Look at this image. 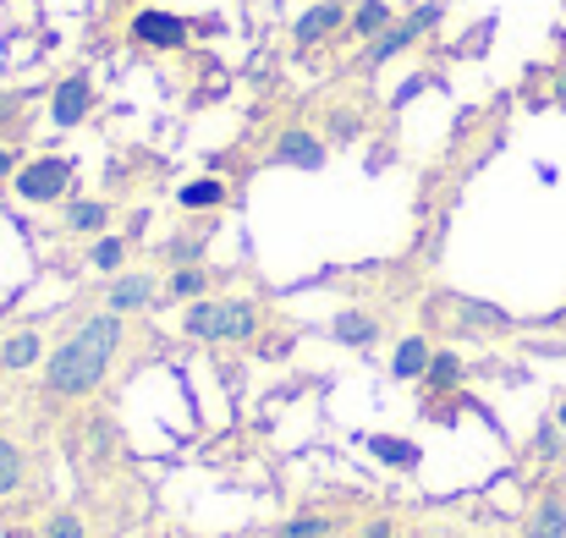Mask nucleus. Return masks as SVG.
<instances>
[{
  "label": "nucleus",
  "instance_id": "obj_10",
  "mask_svg": "<svg viewBox=\"0 0 566 538\" xmlns=\"http://www.w3.org/2000/svg\"><path fill=\"white\" fill-rule=\"evenodd\" d=\"M331 336H336L342 347H358V352H364V347L379 341V319L364 314V308H342V314L331 319Z\"/></svg>",
  "mask_w": 566,
  "mask_h": 538
},
{
  "label": "nucleus",
  "instance_id": "obj_30",
  "mask_svg": "<svg viewBox=\"0 0 566 538\" xmlns=\"http://www.w3.org/2000/svg\"><path fill=\"white\" fill-rule=\"evenodd\" d=\"M22 171V160H17V149H0V177H17Z\"/></svg>",
  "mask_w": 566,
  "mask_h": 538
},
{
  "label": "nucleus",
  "instance_id": "obj_18",
  "mask_svg": "<svg viewBox=\"0 0 566 538\" xmlns=\"http://www.w3.org/2000/svg\"><path fill=\"white\" fill-rule=\"evenodd\" d=\"M259 336V303L226 297V341H253Z\"/></svg>",
  "mask_w": 566,
  "mask_h": 538
},
{
  "label": "nucleus",
  "instance_id": "obj_36",
  "mask_svg": "<svg viewBox=\"0 0 566 538\" xmlns=\"http://www.w3.org/2000/svg\"><path fill=\"white\" fill-rule=\"evenodd\" d=\"M242 6H248V0H242Z\"/></svg>",
  "mask_w": 566,
  "mask_h": 538
},
{
  "label": "nucleus",
  "instance_id": "obj_22",
  "mask_svg": "<svg viewBox=\"0 0 566 538\" xmlns=\"http://www.w3.org/2000/svg\"><path fill=\"white\" fill-rule=\"evenodd\" d=\"M523 538H566V500L562 495H551V500L534 511V523H528Z\"/></svg>",
  "mask_w": 566,
  "mask_h": 538
},
{
  "label": "nucleus",
  "instance_id": "obj_8",
  "mask_svg": "<svg viewBox=\"0 0 566 538\" xmlns=\"http://www.w3.org/2000/svg\"><path fill=\"white\" fill-rule=\"evenodd\" d=\"M182 336L188 341H226V297H198V303H188Z\"/></svg>",
  "mask_w": 566,
  "mask_h": 538
},
{
  "label": "nucleus",
  "instance_id": "obj_34",
  "mask_svg": "<svg viewBox=\"0 0 566 538\" xmlns=\"http://www.w3.org/2000/svg\"><path fill=\"white\" fill-rule=\"evenodd\" d=\"M6 538H28V534H6Z\"/></svg>",
  "mask_w": 566,
  "mask_h": 538
},
{
  "label": "nucleus",
  "instance_id": "obj_17",
  "mask_svg": "<svg viewBox=\"0 0 566 538\" xmlns=\"http://www.w3.org/2000/svg\"><path fill=\"white\" fill-rule=\"evenodd\" d=\"M429 358H434L429 341H423V336H407V341L396 347V358H390V373H396V379H423V373H429Z\"/></svg>",
  "mask_w": 566,
  "mask_h": 538
},
{
  "label": "nucleus",
  "instance_id": "obj_23",
  "mask_svg": "<svg viewBox=\"0 0 566 538\" xmlns=\"http://www.w3.org/2000/svg\"><path fill=\"white\" fill-rule=\"evenodd\" d=\"M209 247V225H198V231H177L171 236V247H166V259L171 264H198V253Z\"/></svg>",
  "mask_w": 566,
  "mask_h": 538
},
{
  "label": "nucleus",
  "instance_id": "obj_27",
  "mask_svg": "<svg viewBox=\"0 0 566 538\" xmlns=\"http://www.w3.org/2000/svg\"><path fill=\"white\" fill-rule=\"evenodd\" d=\"M331 534V523L325 517H297V523H286L281 528V538H325Z\"/></svg>",
  "mask_w": 566,
  "mask_h": 538
},
{
  "label": "nucleus",
  "instance_id": "obj_35",
  "mask_svg": "<svg viewBox=\"0 0 566 538\" xmlns=\"http://www.w3.org/2000/svg\"><path fill=\"white\" fill-rule=\"evenodd\" d=\"M0 379H6V362H0Z\"/></svg>",
  "mask_w": 566,
  "mask_h": 538
},
{
  "label": "nucleus",
  "instance_id": "obj_32",
  "mask_svg": "<svg viewBox=\"0 0 566 538\" xmlns=\"http://www.w3.org/2000/svg\"><path fill=\"white\" fill-rule=\"evenodd\" d=\"M556 99H566V72H562V83H556Z\"/></svg>",
  "mask_w": 566,
  "mask_h": 538
},
{
  "label": "nucleus",
  "instance_id": "obj_15",
  "mask_svg": "<svg viewBox=\"0 0 566 538\" xmlns=\"http://www.w3.org/2000/svg\"><path fill=\"white\" fill-rule=\"evenodd\" d=\"M369 451H375L385 467H396V473H412V467L423 462V451H418L412 440H396V434H375V440H369Z\"/></svg>",
  "mask_w": 566,
  "mask_h": 538
},
{
  "label": "nucleus",
  "instance_id": "obj_12",
  "mask_svg": "<svg viewBox=\"0 0 566 538\" xmlns=\"http://www.w3.org/2000/svg\"><path fill=\"white\" fill-rule=\"evenodd\" d=\"M105 225H111V209H105L99 198L66 203V231H72V236H105Z\"/></svg>",
  "mask_w": 566,
  "mask_h": 538
},
{
  "label": "nucleus",
  "instance_id": "obj_21",
  "mask_svg": "<svg viewBox=\"0 0 566 538\" xmlns=\"http://www.w3.org/2000/svg\"><path fill=\"white\" fill-rule=\"evenodd\" d=\"M177 203H182V209H220V203H226V181H220V177L188 181V187L177 192Z\"/></svg>",
  "mask_w": 566,
  "mask_h": 538
},
{
  "label": "nucleus",
  "instance_id": "obj_28",
  "mask_svg": "<svg viewBox=\"0 0 566 538\" xmlns=\"http://www.w3.org/2000/svg\"><path fill=\"white\" fill-rule=\"evenodd\" d=\"M88 445H94V456H105V451L116 445V423H111V418H94V423H88Z\"/></svg>",
  "mask_w": 566,
  "mask_h": 538
},
{
  "label": "nucleus",
  "instance_id": "obj_31",
  "mask_svg": "<svg viewBox=\"0 0 566 538\" xmlns=\"http://www.w3.org/2000/svg\"><path fill=\"white\" fill-rule=\"evenodd\" d=\"M364 538H396V523H385V517H379V523L364 528Z\"/></svg>",
  "mask_w": 566,
  "mask_h": 538
},
{
  "label": "nucleus",
  "instance_id": "obj_2",
  "mask_svg": "<svg viewBox=\"0 0 566 538\" xmlns=\"http://www.w3.org/2000/svg\"><path fill=\"white\" fill-rule=\"evenodd\" d=\"M446 6H451V0H423V6H412L401 22H390L375 44H364V72H379L385 61H396L401 50H412V44H418V39H423V33H429V28L446 17Z\"/></svg>",
  "mask_w": 566,
  "mask_h": 538
},
{
  "label": "nucleus",
  "instance_id": "obj_33",
  "mask_svg": "<svg viewBox=\"0 0 566 538\" xmlns=\"http://www.w3.org/2000/svg\"><path fill=\"white\" fill-rule=\"evenodd\" d=\"M556 423H562V429H566V401H562V407H556Z\"/></svg>",
  "mask_w": 566,
  "mask_h": 538
},
{
  "label": "nucleus",
  "instance_id": "obj_5",
  "mask_svg": "<svg viewBox=\"0 0 566 538\" xmlns=\"http://www.w3.org/2000/svg\"><path fill=\"white\" fill-rule=\"evenodd\" d=\"M325 160H331V149L308 127H286L270 149V166H281V171H325Z\"/></svg>",
  "mask_w": 566,
  "mask_h": 538
},
{
  "label": "nucleus",
  "instance_id": "obj_24",
  "mask_svg": "<svg viewBox=\"0 0 566 538\" xmlns=\"http://www.w3.org/2000/svg\"><path fill=\"white\" fill-rule=\"evenodd\" d=\"M88 259H94V270H105V275H116V270L127 264V236H99Z\"/></svg>",
  "mask_w": 566,
  "mask_h": 538
},
{
  "label": "nucleus",
  "instance_id": "obj_3",
  "mask_svg": "<svg viewBox=\"0 0 566 538\" xmlns=\"http://www.w3.org/2000/svg\"><path fill=\"white\" fill-rule=\"evenodd\" d=\"M66 187H72V160L66 155H39L17 171V192L28 203H55V198H66Z\"/></svg>",
  "mask_w": 566,
  "mask_h": 538
},
{
  "label": "nucleus",
  "instance_id": "obj_1",
  "mask_svg": "<svg viewBox=\"0 0 566 538\" xmlns=\"http://www.w3.org/2000/svg\"><path fill=\"white\" fill-rule=\"evenodd\" d=\"M122 314H94V319H83L55 352L44 362V401H72V395H88L105 373H111V362L122 352Z\"/></svg>",
  "mask_w": 566,
  "mask_h": 538
},
{
  "label": "nucleus",
  "instance_id": "obj_26",
  "mask_svg": "<svg viewBox=\"0 0 566 538\" xmlns=\"http://www.w3.org/2000/svg\"><path fill=\"white\" fill-rule=\"evenodd\" d=\"M562 440H566V429L551 418V423H539V434H534V451L551 462V456H562Z\"/></svg>",
  "mask_w": 566,
  "mask_h": 538
},
{
  "label": "nucleus",
  "instance_id": "obj_20",
  "mask_svg": "<svg viewBox=\"0 0 566 538\" xmlns=\"http://www.w3.org/2000/svg\"><path fill=\"white\" fill-rule=\"evenodd\" d=\"M22 478H28V456H22V445H17V440H6V434H0V500H6V495H17V489H22Z\"/></svg>",
  "mask_w": 566,
  "mask_h": 538
},
{
  "label": "nucleus",
  "instance_id": "obj_14",
  "mask_svg": "<svg viewBox=\"0 0 566 538\" xmlns=\"http://www.w3.org/2000/svg\"><path fill=\"white\" fill-rule=\"evenodd\" d=\"M209 270H198V264H177L171 270V281H166V297L171 303H198V297H209Z\"/></svg>",
  "mask_w": 566,
  "mask_h": 538
},
{
  "label": "nucleus",
  "instance_id": "obj_16",
  "mask_svg": "<svg viewBox=\"0 0 566 538\" xmlns=\"http://www.w3.org/2000/svg\"><path fill=\"white\" fill-rule=\"evenodd\" d=\"M39 358H44V341H39L33 330H17V336H6V347H0L6 373H22V368H33Z\"/></svg>",
  "mask_w": 566,
  "mask_h": 538
},
{
  "label": "nucleus",
  "instance_id": "obj_25",
  "mask_svg": "<svg viewBox=\"0 0 566 538\" xmlns=\"http://www.w3.org/2000/svg\"><path fill=\"white\" fill-rule=\"evenodd\" d=\"M44 538H88V534H83V517H77V511H50Z\"/></svg>",
  "mask_w": 566,
  "mask_h": 538
},
{
  "label": "nucleus",
  "instance_id": "obj_11",
  "mask_svg": "<svg viewBox=\"0 0 566 538\" xmlns=\"http://www.w3.org/2000/svg\"><path fill=\"white\" fill-rule=\"evenodd\" d=\"M451 308H457L462 330H495V336H506V330H512V314H506V308H495V303H479V297H451Z\"/></svg>",
  "mask_w": 566,
  "mask_h": 538
},
{
  "label": "nucleus",
  "instance_id": "obj_19",
  "mask_svg": "<svg viewBox=\"0 0 566 538\" xmlns=\"http://www.w3.org/2000/svg\"><path fill=\"white\" fill-rule=\"evenodd\" d=\"M457 384H462V358H457V352H434V358H429V373H423V390H429V395H451Z\"/></svg>",
  "mask_w": 566,
  "mask_h": 538
},
{
  "label": "nucleus",
  "instance_id": "obj_9",
  "mask_svg": "<svg viewBox=\"0 0 566 538\" xmlns=\"http://www.w3.org/2000/svg\"><path fill=\"white\" fill-rule=\"evenodd\" d=\"M105 308L111 314H144V308H155V275H116L111 292H105Z\"/></svg>",
  "mask_w": 566,
  "mask_h": 538
},
{
  "label": "nucleus",
  "instance_id": "obj_6",
  "mask_svg": "<svg viewBox=\"0 0 566 538\" xmlns=\"http://www.w3.org/2000/svg\"><path fill=\"white\" fill-rule=\"evenodd\" d=\"M88 110H94V77L88 72H72V77H61L55 83V94H50V127H77V122H88Z\"/></svg>",
  "mask_w": 566,
  "mask_h": 538
},
{
  "label": "nucleus",
  "instance_id": "obj_4",
  "mask_svg": "<svg viewBox=\"0 0 566 538\" xmlns=\"http://www.w3.org/2000/svg\"><path fill=\"white\" fill-rule=\"evenodd\" d=\"M192 17H177V11H138L133 17V44H144V50H182L192 39Z\"/></svg>",
  "mask_w": 566,
  "mask_h": 538
},
{
  "label": "nucleus",
  "instance_id": "obj_13",
  "mask_svg": "<svg viewBox=\"0 0 566 538\" xmlns=\"http://www.w3.org/2000/svg\"><path fill=\"white\" fill-rule=\"evenodd\" d=\"M396 22V11L385 6V0H358V11L347 17V28H353V39H364V44H375L379 33Z\"/></svg>",
  "mask_w": 566,
  "mask_h": 538
},
{
  "label": "nucleus",
  "instance_id": "obj_7",
  "mask_svg": "<svg viewBox=\"0 0 566 538\" xmlns=\"http://www.w3.org/2000/svg\"><path fill=\"white\" fill-rule=\"evenodd\" d=\"M347 17H353V11H347L342 0H314V6H308V11L292 22V39H297V50H308V44H325L336 28H347Z\"/></svg>",
  "mask_w": 566,
  "mask_h": 538
},
{
  "label": "nucleus",
  "instance_id": "obj_29",
  "mask_svg": "<svg viewBox=\"0 0 566 538\" xmlns=\"http://www.w3.org/2000/svg\"><path fill=\"white\" fill-rule=\"evenodd\" d=\"M17 110H22V99L17 94H0V127H17Z\"/></svg>",
  "mask_w": 566,
  "mask_h": 538
}]
</instances>
